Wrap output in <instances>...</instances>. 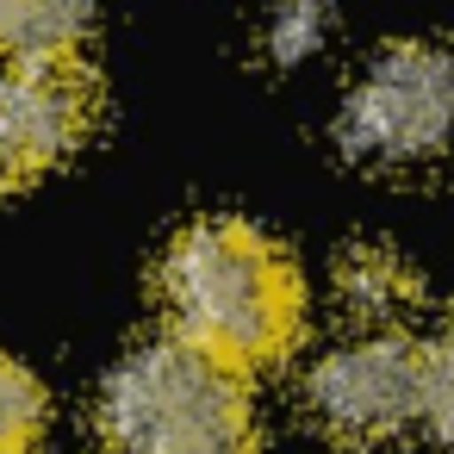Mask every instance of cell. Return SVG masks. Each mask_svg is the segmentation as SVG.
I'll return each mask as SVG.
<instances>
[{
  "instance_id": "obj_1",
  "label": "cell",
  "mask_w": 454,
  "mask_h": 454,
  "mask_svg": "<svg viewBox=\"0 0 454 454\" xmlns=\"http://www.w3.org/2000/svg\"><path fill=\"white\" fill-rule=\"evenodd\" d=\"M162 299L181 336L231 367H268L299 342L305 293L293 262L243 218H200L162 255Z\"/></svg>"
},
{
  "instance_id": "obj_2",
  "label": "cell",
  "mask_w": 454,
  "mask_h": 454,
  "mask_svg": "<svg viewBox=\"0 0 454 454\" xmlns=\"http://www.w3.org/2000/svg\"><path fill=\"white\" fill-rule=\"evenodd\" d=\"M100 429L113 454H255L243 367L181 330L131 348L106 373Z\"/></svg>"
},
{
  "instance_id": "obj_3",
  "label": "cell",
  "mask_w": 454,
  "mask_h": 454,
  "mask_svg": "<svg viewBox=\"0 0 454 454\" xmlns=\"http://www.w3.org/2000/svg\"><path fill=\"white\" fill-rule=\"evenodd\" d=\"M336 144L361 168H423L454 144V51L386 44L336 113Z\"/></svg>"
},
{
  "instance_id": "obj_4",
  "label": "cell",
  "mask_w": 454,
  "mask_h": 454,
  "mask_svg": "<svg viewBox=\"0 0 454 454\" xmlns=\"http://www.w3.org/2000/svg\"><path fill=\"white\" fill-rule=\"evenodd\" d=\"M305 404L336 442H386L411 417H423V348H411L404 336H361L348 348H330L305 380Z\"/></svg>"
},
{
  "instance_id": "obj_5",
  "label": "cell",
  "mask_w": 454,
  "mask_h": 454,
  "mask_svg": "<svg viewBox=\"0 0 454 454\" xmlns=\"http://www.w3.org/2000/svg\"><path fill=\"white\" fill-rule=\"evenodd\" d=\"M94 125V82L69 63L0 69V193L57 168Z\"/></svg>"
},
{
  "instance_id": "obj_6",
  "label": "cell",
  "mask_w": 454,
  "mask_h": 454,
  "mask_svg": "<svg viewBox=\"0 0 454 454\" xmlns=\"http://www.w3.org/2000/svg\"><path fill=\"white\" fill-rule=\"evenodd\" d=\"M100 0H0V51L13 63H69Z\"/></svg>"
},
{
  "instance_id": "obj_7",
  "label": "cell",
  "mask_w": 454,
  "mask_h": 454,
  "mask_svg": "<svg viewBox=\"0 0 454 454\" xmlns=\"http://www.w3.org/2000/svg\"><path fill=\"white\" fill-rule=\"evenodd\" d=\"M336 299H342L361 324H386V317H398V311L417 299V274H411L392 249L361 243V249H348V255L336 262Z\"/></svg>"
},
{
  "instance_id": "obj_8",
  "label": "cell",
  "mask_w": 454,
  "mask_h": 454,
  "mask_svg": "<svg viewBox=\"0 0 454 454\" xmlns=\"http://www.w3.org/2000/svg\"><path fill=\"white\" fill-rule=\"evenodd\" d=\"M44 417V386L13 355H0V454H38Z\"/></svg>"
},
{
  "instance_id": "obj_9",
  "label": "cell",
  "mask_w": 454,
  "mask_h": 454,
  "mask_svg": "<svg viewBox=\"0 0 454 454\" xmlns=\"http://www.w3.org/2000/svg\"><path fill=\"white\" fill-rule=\"evenodd\" d=\"M442 448H454V317L448 330L423 348V417H417Z\"/></svg>"
},
{
  "instance_id": "obj_10",
  "label": "cell",
  "mask_w": 454,
  "mask_h": 454,
  "mask_svg": "<svg viewBox=\"0 0 454 454\" xmlns=\"http://www.w3.org/2000/svg\"><path fill=\"white\" fill-rule=\"evenodd\" d=\"M330 32V13L324 0H274L268 13V57L274 63H305Z\"/></svg>"
}]
</instances>
